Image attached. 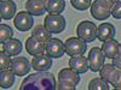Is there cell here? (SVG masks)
<instances>
[{
	"mask_svg": "<svg viewBox=\"0 0 121 90\" xmlns=\"http://www.w3.org/2000/svg\"><path fill=\"white\" fill-rule=\"evenodd\" d=\"M21 90H55L56 89V79L53 73L47 71H38L24 78L22 82Z\"/></svg>",
	"mask_w": 121,
	"mask_h": 90,
	"instance_id": "1",
	"label": "cell"
},
{
	"mask_svg": "<svg viewBox=\"0 0 121 90\" xmlns=\"http://www.w3.org/2000/svg\"><path fill=\"white\" fill-rule=\"evenodd\" d=\"M100 77L115 89H121V70L116 68L113 64H105L99 70Z\"/></svg>",
	"mask_w": 121,
	"mask_h": 90,
	"instance_id": "2",
	"label": "cell"
},
{
	"mask_svg": "<svg viewBox=\"0 0 121 90\" xmlns=\"http://www.w3.org/2000/svg\"><path fill=\"white\" fill-rule=\"evenodd\" d=\"M76 35L85 42H92L97 37V26L90 21L80 22L76 26Z\"/></svg>",
	"mask_w": 121,
	"mask_h": 90,
	"instance_id": "3",
	"label": "cell"
},
{
	"mask_svg": "<svg viewBox=\"0 0 121 90\" xmlns=\"http://www.w3.org/2000/svg\"><path fill=\"white\" fill-rule=\"evenodd\" d=\"M88 68L92 72H98L102 66L104 65V60H105V54L100 48L93 47L91 51L88 52Z\"/></svg>",
	"mask_w": 121,
	"mask_h": 90,
	"instance_id": "4",
	"label": "cell"
},
{
	"mask_svg": "<svg viewBox=\"0 0 121 90\" xmlns=\"http://www.w3.org/2000/svg\"><path fill=\"white\" fill-rule=\"evenodd\" d=\"M64 45H65V53L69 56L84 55V53L87 49L86 42L79 37H69L64 42Z\"/></svg>",
	"mask_w": 121,
	"mask_h": 90,
	"instance_id": "5",
	"label": "cell"
},
{
	"mask_svg": "<svg viewBox=\"0 0 121 90\" xmlns=\"http://www.w3.org/2000/svg\"><path fill=\"white\" fill-rule=\"evenodd\" d=\"M45 28L51 34H59L65 29V19L60 15H47L45 18Z\"/></svg>",
	"mask_w": 121,
	"mask_h": 90,
	"instance_id": "6",
	"label": "cell"
},
{
	"mask_svg": "<svg viewBox=\"0 0 121 90\" xmlns=\"http://www.w3.org/2000/svg\"><path fill=\"white\" fill-rule=\"evenodd\" d=\"M30 68H32V63H29V60L24 56H17V58H12L11 60V66H10V70L19 77L26 76Z\"/></svg>",
	"mask_w": 121,
	"mask_h": 90,
	"instance_id": "7",
	"label": "cell"
},
{
	"mask_svg": "<svg viewBox=\"0 0 121 90\" xmlns=\"http://www.w3.org/2000/svg\"><path fill=\"white\" fill-rule=\"evenodd\" d=\"M13 23L16 29H18L19 31H28L29 29H32L34 25V19L33 16L30 15L29 12H19L16 15Z\"/></svg>",
	"mask_w": 121,
	"mask_h": 90,
	"instance_id": "8",
	"label": "cell"
},
{
	"mask_svg": "<svg viewBox=\"0 0 121 90\" xmlns=\"http://www.w3.org/2000/svg\"><path fill=\"white\" fill-rule=\"evenodd\" d=\"M45 46L46 53L52 58H60L65 53V45L58 38H50Z\"/></svg>",
	"mask_w": 121,
	"mask_h": 90,
	"instance_id": "9",
	"label": "cell"
},
{
	"mask_svg": "<svg viewBox=\"0 0 121 90\" xmlns=\"http://www.w3.org/2000/svg\"><path fill=\"white\" fill-rule=\"evenodd\" d=\"M52 66V56L46 54H39L32 59V67L35 71H48Z\"/></svg>",
	"mask_w": 121,
	"mask_h": 90,
	"instance_id": "10",
	"label": "cell"
},
{
	"mask_svg": "<svg viewBox=\"0 0 121 90\" xmlns=\"http://www.w3.org/2000/svg\"><path fill=\"white\" fill-rule=\"evenodd\" d=\"M91 16H92L95 19H98V21H103V19H107L110 17L112 15V8L107 7L105 5L100 4L99 1L95 0L91 5Z\"/></svg>",
	"mask_w": 121,
	"mask_h": 90,
	"instance_id": "11",
	"label": "cell"
},
{
	"mask_svg": "<svg viewBox=\"0 0 121 90\" xmlns=\"http://www.w3.org/2000/svg\"><path fill=\"white\" fill-rule=\"evenodd\" d=\"M115 26L110 23H102L97 28V38L100 42H105L108 40L115 37Z\"/></svg>",
	"mask_w": 121,
	"mask_h": 90,
	"instance_id": "12",
	"label": "cell"
},
{
	"mask_svg": "<svg viewBox=\"0 0 121 90\" xmlns=\"http://www.w3.org/2000/svg\"><path fill=\"white\" fill-rule=\"evenodd\" d=\"M26 49L27 52L30 54V55H39V54H43L44 51H46V46H45V42H41L36 40L35 37H29L27 38L26 41Z\"/></svg>",
	"mask_w": 121,
	"mask_h": 90,
	"instance_id": "13",
	"label": "cell"
},
{
	"mask_svg": "<svg viewBox=\"0 0 121 90\" xmlns=\"http://www.w3.org/2000/svg\"><path fill=\"white\" fill-rule=\"evenodd\" d=\"M69 67L78 73H85L88 70V60L84 55H75L69 59Z\"/></svg>",
	"mask_w": 121,
	"mask_h": 90,
	"instance_id": "14",
	"label": "cell"
},
{
	"mask_svg": "<svg viewBox=\"0 0 121 90\" xmlns=\"http://www.w3.org/2000/svg\"><path fill=\"white\" fill-rule=\"evenodd\" d=\"M26 10L32 16H43L47 11V4L40 0H28L26 3Z\"/></svg>",
	"mask_w": 121,
	"mask_h": 90,
	"instance_id": "15",
	"label": "cell"
},
{
	"mask_svg": "<svg viewBox=\"0 0 121 90\" xmlns=\"http://www.w3.org/2000/svg\"><path fill=\"white\" fill-rule=\"evenodd\" d=\"M16 4L12 0H1L0 3V16L3 19H12L16 13Z\"/></svg>",
	"mask_w": 121,
	"mask_h": 90,
	"instance_id": "16",
	"label": "cell"
},
{
	"mask_svg": "<svg viewBox=\"0 0 121 90\" xmlns=\"http://www.w3.org/2000/svg\"><path fill=\"white\" fill-rule=\"evenodd\" d=\"M23 45L22 42L17 38H10L9 41H6L5 43H3V51L5 53H7L11 56H16L22 52Z\"/></svg>",
	"mask_w": 121,
	"mask_h": 90,
	"instance_id": "17",
	"label": "cell"
},
{
	"mask_svg": "<svg viewBox=\"0 0 121 90\" xmlns=\"http://www.w3.org/2000/svg\"><path fill=\"white\" fill-rule=\"evenodd\" d=\"M58 81H64L67 83L78 85L80 83V76L73 68H63L58 73Z\"/></svg>",
	"mask_w": 121,
	"mask_h": 90,
	"instance_id": "18",
	"label": "cell"
},
{
	"mask_svg": "<svg viewBox=\"0 0 121 90\" xmlns=\"http://www.w3.org/2000/svg\"><path fill=\"white\" fill-rule=\"evenodd\" d=\"M102 51L104 52L105 58L113 59V58H115V56L120 53V45H119L117 41H115L114 38L108 40V41H105V42L103 43Z\"/></svg>",
	"mask_w": 121,
	"mask_h": 90,
	"instance_id": "19",
	"label": "cell"
},
{
	"mask_svg": "<svg viewBox=\"0 0 121 90\" xmlns=\"http://www.w3.org/2000/svg\"><path fill=\"white\" fill-rule=\"evenodd\" d=\"M15 73L11 70H1V73H0V85L3 89H9L11 88L15 83Z\"/></svg>",
	"mask_w": 121,
	"mask_h": 90,
	"instance_id": "20",
	"label": "cell"
},
{
	"mask_svg": "<svg viewBox=\"0 0 121 90\" xmlns=\"http://www.w3.org/2000/svg\"><path fill=\"white\" fill-rule=\"evenodd\" d=\"M32 36L35 37L36 40H39V41L41 42H47L51 37V33L48 31V30L45 28V25H36L34 26V29L32 30Z\"/></svg>",
	"mask_w": 121,
	"mask_h": 90,
	"instance_id": "21",
	"label": "cell"
},
{
	"mask_svg": "<svg viewBox=\"0 0 121 90\" xmlns=\"http://www.w3.org/2000/svg\"><path fill=\"white\" fill-rule=\"evenodd\" d=\"M65 8L64 0H48L47 1V12L48 15H60Z\"/></svg>",
	"mask_w": 121,
	"mask_h": 90,
	"instance_id": "22",
	"label": "cell"
},
{
	"mask_svg": "<svg viewBox=\"0 0 121 90\" xmlns=\"http://www.w3.org/2000/svg\"><path fill=\"white\" fill-rule=\"evenodd\" d=\"M88 90H109V85L102 77L95 78L88 83Z\"/></svg>",
	"mask_w": 121,
	"mask_h": 90,
	"instance_id": "23",
	"label": "cell"
},
{
	"mask_svg": "<svg viewBox=\"0 0 121 90\" xmlns=\"http://www.w3.org/2000/svg\"><path fill=\"white\" fill-rule=\"evenodd\" d=\"M12 36H13V31L9 25H6V24L0 25V42L5 43L10 38H12Z\"/></svg>",
	"mask_w": 121,
	"mask_h": 90,
	"instance_id": "24",
	"label": "cell"
},
{
	"mask_svg": "<svg viewBox=\"0 0 121 90\" xmlns=\"http://www.w3.org/2000/svg\"><path fill=\"white\" fill-rule=\"evenodd\" d=\"M70 3H72V6L79 11H85L92 5L91 0H70Z\"/></svg>",
	"mask_w": 121,
	"mask_h": 90,
	"instance_id": "25",
	"label": "cell"
},
{
	"mask_svg": "<svg viewBox=\"0 0 121 90\" xmlns=\"http://www.w3.org/2000/svg\"><path fill=\"white\" fill-rule=\"evenodd\" d=\"M10 56L11 55H9L7 53L1 51V53H0V68L1 70L10 68V66H11V60H12Z\"/></svg>",
	"mask_w": 121,
	"mask_h": 90,
	"instance_id": "26",
	"label": "cell"
},
{
	"mask_svg": "<svg viewBox=\"0 0 121 90\" xmlns=\"http://www.w3.org/2000/svg\"><path fill=\"white\" fill-rule=\"evenodd\" d=\"M76 85L72 83H67L64 81H58L56 83V89L57 90H75Z\"/></svg>",
	"mask_w": 121,
	"mask_h": 90,
	"instance_id": "27",
	"label": "cell"
},
{
	"mask_svg": "<svg viewBox=\"0 0 121 90\" xmlns=\"http://www.w3.org/2000/svg\"><path fill=\"white\" fill-rule=\"evenodd\" d=\"M112 16L116 19H121V1H116L112 8Z\"/></svg>",
	"mask_w": 121,
	"mask_h": 90,
	"instance_id": "28",
	"label": "cell"
},
{
	"mask_svg": "<svg viewBox=\"0 0 121 90\" xmlns=\"http://www.w3.org/2000/svg\"><path fill=\"white\" fill-rule=\"evenodd\" d=\"M113 65H114L116 68L121 70V53H119L115 58H113Z\"/></svg>",
	"mask_w": 121,
	"mask_h": 90,
	"instance_id": "29",
	"label": "cell"
},
{
	"mask_svg": "<svg viewBox=\"0 0 121 90\" xmlns=\"http://www.w3.org/2000/svg\"><path fill=\"white\" fill-rule=\"evenodd\" d=\"M97 1H99L100 4H103V5H105L109 8H113V6L116 3V0H97Z\"/></svg>",
	"mask_w": 121,
	"mask_h": 90,
	"instance_id": "30",
	"label": "cell"
},
{
	"mask_svg": "<svg viewBox=\"0 0 121 90\" xmlns=\"http://www.w3.org/2000/svg\"><path fill=\"white\" fill-rule=\"evenodd\" d=\"M40 1H43V3H45V4H47V1H48V0H40Z\"/></svg>",
	"mask_w": 121,
	"mask_h": 90,
	"instance_id": "31",
	"label": "cell"
},
{
	"mask_svg": "<svg viewBox=\"0 0 121 90\" xmlns=\"http://www.w3.org/2000/svg\"><path fill=\"white\" fill-rule=\"evenodd\" d=\"M120 53H121V45H120Z\"/></svg>",
	"mask_w": 121,
	"mask_h": 90,
	"instance_id": "32",
	"label": "cell"
},
{
	"mask_svg": "<svg viewBox=\"0 0 121 90\" xmlns=\"http://www.w3.org/2000/svg\"><path fill=\"white\" fill-rule=\"evenodd\" d=\"M116 1H121V0H116Z\"/></svg>",
	"mask_w": 121,
	"mask_h": 90,
	"instance_id": "33",
	"label": "cell"
}]
</instances>
